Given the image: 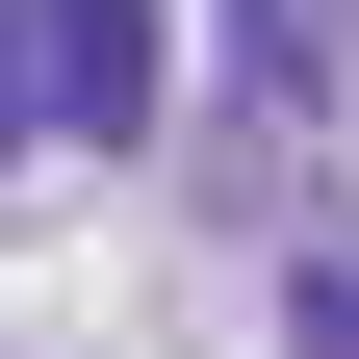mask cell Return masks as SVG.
<instances>
[{
	"label": "cell",
	"instance_id": "cell-1",
	"mask_svg": "<svg viewBox=\"0 0 359 359\" xmlns=\"http://www.w3.org/2000/svg\"><path fill=\"white\" fill-rule=\"evenodd\" d=\"M26 77H52V128H154V0H26Z\"/></svg>",
	"mask_w": 359,
	"mask_h": 359
},
{
	"label": "cell",
	"instance_id": "cell-3",
	"mask_svg": "<svg viewBox=\"0 0 359 359\" xmlns=\"http://www.w3.org/2000/svg\"><path fill=\"white\" fill-rule=\"evenodd\" d=\"M0 154H52V77H26V0H0Z\"/></svg>",
	"mask_w": 359,
	"mask_h": 359
},
{
	"label": "cell",
	"instance_id": "cell-4",
	"mask_svg": "<svg viewBox=\"0 0 359 359\" xmlns=\"http://www.w3.org/2000/svg\"><path fill=\"white\" fill-rule=\"evenodd\" d=\"M308 359H359V257H308Z\"/></svg>",
	"mask_w": 359,
	"mask_h": 359
},
{
	"label": "cell",
	"instance_id": "cell-2",
	"mask_svg": "<svg viewBox=\"0 0 359 359\" xmlns=\"http://www.w3.org/2000/svg\"><path fill=\"white\" fill-rule=\"evenodd\" d=\"M334 77H359V0H231V103H334Z\"/></svg>",
	"mask_w": 359,
	"mask_h": 359
}]
</instances>
